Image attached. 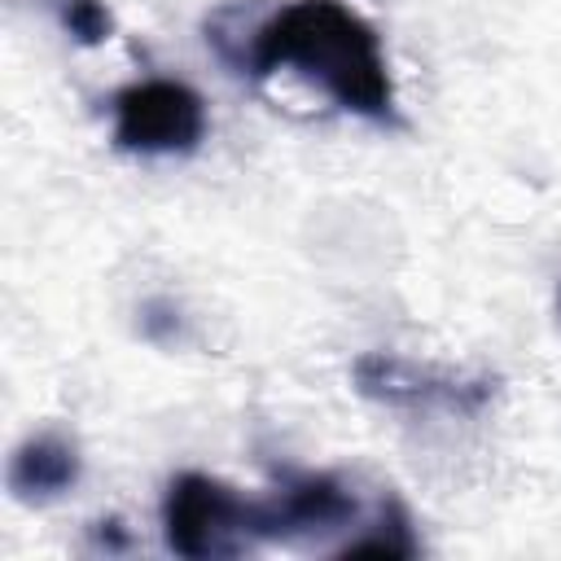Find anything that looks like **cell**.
<instances>
[{
    "label": "cell",
    "instance_id": "cell-3",
    "mask_svg": "<svg viewBox=\"0 0 561 561\" xmlns=\"http://www.w3.org/2000/svg\"><path fill=\"white\" fill-rule=\"evenodd\" d=\"M110 140L140 158H184L206 140V101L184 79H140L110 101Z\"/></svg>",
    "mask_w": 561,
    "mask_h": 561
},
{
    "label": "cell",
    "instance_id": "cell-4",
    "mask_svg": "<svg viewBox=\"0 0 561 561\" xmlns=\"http://www.w3.org/2000/svg\"><path fill=\"white\" fill-rule=\"evenodd\" d=\"M351 381L364 399L394 408V412H447V416H478L500 381L491 373H456L438 364H416L390 351H364L351 364Z\"/></svg>",
    "mask_w": 561,
    "mask_h": 561
},
{
    "label": "cell",
    "instance_id": "cell-10",
    "mask_svg": "<svg viewBox=\"0 0 561 561\" xmlns=\"http://www.w3.org/2000/svg\"><path fill=\"white\" fill-rule=\"evenodd\" d=\"M39 4H48L53 13H61V4H66V0H39Z\"/></svg>",
    "mask_w": 561,
    "mask_h": 561
},
{
    "label": "cell",
    "instance_id": "cell-2",
    "mask_svg": "<svg viewBox=\"0 0 561 561\" xmlns=\"http://www.w3.org/2000/svg\"><path fill=\"white\" fill-rule=\"evenodd\" d=\"M162 543L184 561L241 557L259 548L254 495H241L237 486L197 469L175 473L162 495Z\"/></svg>",
    "mask_w": 561,
    "mask_h": 561
},
{
    "label": "cell",
    "instance_id": "cell-7",
    "mask_svg": "<svg viewBox=\"0 0 561 561\" xmlns=\"http://www.w3.org/2000/svg\"><path fill=\"white\" fill-rule=\"evenodd\" d=\"M416 552L421 539L399 495H381V504L355 526V535H346L333 548V557H416Z\"/></svg>",
    "mask_w": 561,
    "mask_h": 561
},
{
    "label": "cell",
    "instance_id": "cell-5",
    "mask_svg": "<svg viewBox=\"0 0 561 561\" xmlns=\"http://www.w3.org/2000/svg\"><path fill=\"white\" fill-rule=\"evenodd\" d=\"M359 522L364 504L355 486L329 469H285L267 495H254L259 543H320Z\"/></svg>",
    "mask_w": 561,
    "mask_h": 561
},
{
    "label": "cell",
    "instance_id": "cell-1",
    "mask_svg": "<svg viewBox=\"0 0 561 561\" xmlns=\"http://www.w3.org/2000/svg\"><path fill=\"white\" fill-rule=\"evenodd\" d=\"M276 70H294L337 110L364 123H399V96L381 35L346 0H289L280 9H263L245 44L241 79H267Z\"/></svg>",
    "mask_w": 561,
    "mask_h": 561
},
{
    "label": "cell",
    "instance_id": "cell-8",
    "mask_svg": "<svg viewBox=\"0 0 561 561\" xmlns=\"http://www.w3.org/2000/svg\"><path fill=\"white\" fill-rule=\"evenodd\" d=\"M57 22L75 44H88V48H96V44H105L114 35V18H110V9L101 0H66Z\"/></svg>",
    "mask_w": 561,
    "mask_h": 561
},
{
    "label": "cell",
    "instance_id": "cell-11",
    "mask_svg": "<svg viewBox=\"0 0 561 561\" xmlns=\"http://www.w3.org/2000/svg\"><path fill=\"white\" fill-rule=\"evenodd\" d=\"M557 320H561V289H557Z\"/></svg>",
    "mask_w": 561,
    "mask_h": 561
},
{
    "label": "cell",
    "instance_id": "cell-9",
    "mask_svg": "<svg viewBox=\"0 0 561 561\" xmlns=\"http://www.w3.org/2000/svg\"><path fill=\"white\" fill-rule=\"evenodd\" d=\"M140 329H145V337H162V333H175L180 329V311L171 307V302H162V298H153V302H145L140 307Z\"/></svg>",
    "mask_w": 561,
    "mask_h": 561
},
{
    "label": "cell",
    "instance_id": "cell-6",
    "mask_svg": "<svg viewBox=\"0 0 561 561\" xmlns=\"http://www.w3.org/2000/svg\"><path fill=\"white\" fill-rule=\"evenodd\" d=\"M83 478V456L79 443L66 438L61 430H39L22 438L9 456V491L18 504H48L75 491Z\"/></svg>",
    "mask_w": 561,
    "mask_h": 561
}]
</instances>
